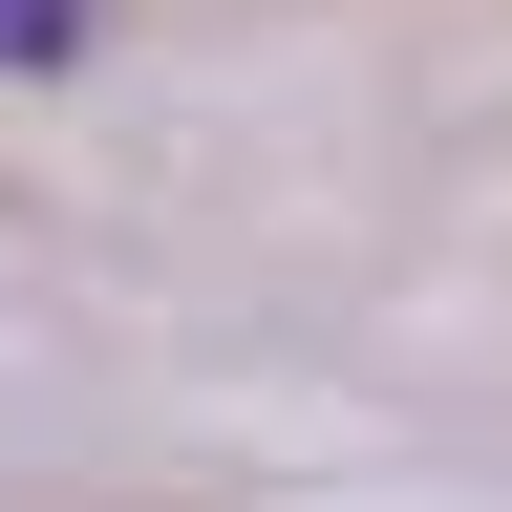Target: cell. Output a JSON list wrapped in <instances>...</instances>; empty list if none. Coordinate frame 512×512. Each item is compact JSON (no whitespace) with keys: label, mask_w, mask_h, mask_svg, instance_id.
Segmentation results:
<instances>
[{"label":"cell","mask_w":512,"mask_h":512,"mask_svg":"<svg viewBox=\"0 0 512 512\" xmlns=\"http://www.w3.org/2000/svg\"><path fill=\"white\" fill-rule=\"evenodd\" d=\"M86 43V0H0V64H64Z\"/></svg>","instance_id":"obj_1"}]
</instances>
